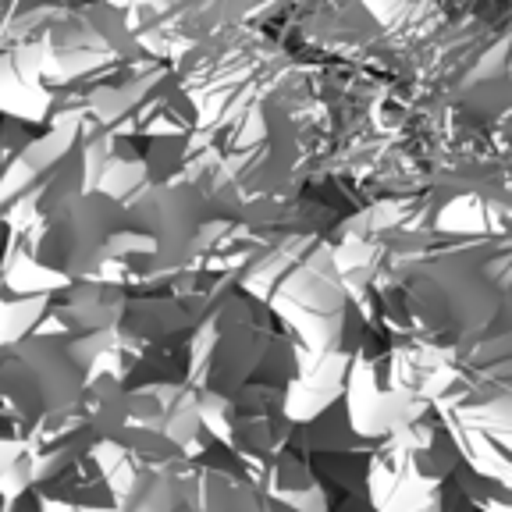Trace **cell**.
<instances>
[{
	"label": "cell",
	"instance_id": "1",
	"mask_svg": "<svg viewBox=\"0 0 512 512\" xmlns=\"http://www.w3.org/2000/svg\"><path fill=\"white\" fill-rule=\"evenodd\" d=\"M114 221L118 203L96 192H79L36 210L15 232H8L0 288L11 296H54L96 278Z\"/></svg>",
	"mask_w": 512,
	"mask_h": 512
},
{
	"label": "cell",
	"instance_id": "2",
	"mask_svg": "<svg viewBox=\"0 0 512 512\" xmlns=\"http://www.w3.org/2000/svg\"><path fill=\"white\" fill-rule=\"evenodd\" d=\"M203 203L207 196L192 182H164L139 192L118 207L96 278L128 285L182 267L203 232Z\"/></svg>",
	"mask_w": 512,
	"mask_h": 512
},
{
	"label": "cell",
	"instance_id": "3",
	"mask_svg": "<svg viewBox=\"0 0 512 512\" xmlns=\"http://www.w3.org/2000/svg\"><path fill=\"white\" fill-rule=\"evenodd\" d=\"M459 448L434 409L377 441L367 463V498L377 512H448V480Z\"/></svg>",
	"mask_w": 512,
	"mask_h": 512
},
{
	"label": "cell",
	"instance_id": "4",
	"mask_svg": "<svg viewBox=\"0 0 512 512\" xmlns=\"http://www.w3.org/2000/svg\"><path fill=\"white\" fill-rule=\"evenodd\" d=\"M274 335L249 292H228L200 317L185 338V384L200 402H224L249 384L264 363Z\"/></svg>",
	"mask_w": 512,
	"mask_h": 512
},
{
	"label": "cell",
	"instance_id": "5",
	"mask_svg": "<svg viewBox=\"0 0 512 512\" xmlns=\"http://www.w3.org/2000/svg\"><path fill=\"white\" fill-rule=\"evenodd\" d=\"M267 303L296 338L288 345L299 360H320L360 345L356 331H349V292L328 249L296 256L271 285Z\"/></svg>",
	"mask_w": 512,
	"mask_h": 512
},
{
	"label": "cell",
	"instance_id": "6",
	"mask_svg": "<svg viewBox=\"0 0 512 512\" xmlns=\"http://www.w3.org/2000/svg\"><path fill=\"white\" fill-rule=\"evenodd\" d=\"M89 370L57 338H25L0 349V424L18 438L75 406Z\"/></svg>",
	"mask_w": 512,
	"mask_h": 512
},
{
	"label": "cell",
	"instance_id": "7",
	"mask_svg": "<svg viewBox=\"0 0 512 512\" xmlns=\"http://www.w3.org/2000/svg\"><path fill=\"white\" fill-rule=\"evenodd\" d=\"M43 57V72L50 86H72L114 64L143 57V43L132 36L125 15L107 8L104 0L64 8L36 43Z\"/></svg>",
	"mask_w": 512,
	"mask_h": 512
},
{
	"label": "cell",
	"instance_id": "8",
	"mask_svg": "<svg viewBox=\"0 0 512 512\" xmlns=\"http://www.w3.org/2000/svg\"><path fill=\"white\" fill-rule=\"evenodd\" d=\"M299 160L296 121L274 96H260L232 121L221 171L235 196H274L285 189Z\"/></svg>",
	"mask_w": 512,
	"mask_h": 512
},
{
	"label": "cell",
	"instance_id": "9",
	"mask_svg": "<svg viewBox=\"0 0 512 512\" xmlns=\"http://www.w3.org/2000/svg\"><path fill=\"white\" fill-rule=\"evenodd\" d=\"M0 114L29 121L54 114V86L47 82L36 43L0 50Z\"/></svg>",
	"mask_w": 512,
	"mask_h": 512
},
{
	"label": "cell",
	"instance_id": "10",
	"mask_svg": "<svg viewBox=\"0 0 512 512\" xmlns=\"http://www.w3.org/2000/svg\"><path fill=\"white\" fill-rule=\"evenodd\" d=\"M192 484H196V512H296L249 484L232 456L228 463H207L192 456Z\"/></svg>",
	"mask_w": 512,
	"mask_h": 512
},
{
	"label": "cell",
	"instance_id": "11",
	"mask_svg": "<svg viewBox=\"0 0 512 512\" xmlns=\"http://www.w3.org/2000/svg\"><path fill=\"white\" fill-rule=\"evenodd\" d=\"M118 512H196L192 456L143 466L118 498Z\"/></svg>",
	"mask_w": 512,
	"mask_h": 512
},
{
	"label": "cell",
	"instance_id": "12",
	"mask_svg": "<svg viewBox=\"0 0 512 512\" xmlns=\"http://www.w3.org/2000/svg\"><path fill=\"white\" fill-rule=\"evenodd\" d=\"M104 4L125 15L128 29H132L139 18H143V25H157L160 18L178 8V0H104Z\"/></svg>",
	"mask_w": 512,
	"mask_h": 512
},
{
	"label": "cell",
	"instance_id": "13",
	"mask_svg": "<svg viewBox=\"0 0 512 512\" xmlns=\"http://www.w3.org/2000/svg\"><path fill=\"white\" fill-rule=\"evenodd\" d=\"M22 456V438L8 424H0V477L11 470V463Z\"/></svg>",
	"mask_w": 512,
	"mask_h": 512
},
{
	"label": "cell",
	"instance_id": "14",
	"mask_svg": "<svg viewBox=\"0 0 512 512\" xmlns=\"http://www.w3.org/2000/svg\"><path fill=\"white\" fill-rule=\"evenodd\" d=\"M363 4L374 11L377 22L392 25V22H399V18H402V11H406L409 0H363Z\"/></svg>",
	"mask_w": 512,
	"mask_h": 512
}]
</instances>
